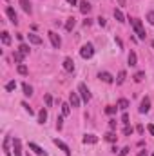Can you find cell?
Returning <instances> with one entry per match:
<instances>
[{
	"label": "cell",
	"instance_id": "cell-1",
	"mask_svg": "<svg viewBox=\"0 0 154 156\" xmlns=\"http://www.w3.org/2000/svg\"><path fill=\"white\" fill-rule=\"evenodd\" d=\"M131 26H132V29L136 31V35H138V38L140 40H145V31H143V26H142V20L140 18H131Z\"/></svg>",
	"mask_w": 154,
	"mask_h": 156
},
{
	"label": "cell",
	"instance_id": "cell-2",
	"mask_svg": "<svg viewBox=\"0 0 154 156\" xmlns=\"http://www.w3.org/2000/svg\"><path fill=\"white\" fill-rule=\"evenodd\" d=\"M94 55V47H93V44H85L82 49H80V56L82 58H91Z\"/></svg>",
	"mask_w": 154,
	"mask_h": 156
},
{
	"label": "cell",
	"instance_id": "cell-3",
	"mask_svg": "<svg viewBox=\"0 0 154 156\" xmlns=\"http://www.w3.org/2000/svg\"><path fill=\"white\" fill-rule=\"evenodd\" d=\"M78 93L82 94V100H83V102H89V100H91V93H89V89H87L85 83H80V85H78Z\"/></svg>",
	"mask_w": 154,
	"mask_h": 156
},
{
	"label": "cell",
	"instance_id": "cell-4",
	"mask_svg": "<svg viewBox=\"0 0 154 156\" xmlns=\"http://www.w3.org/2000/svg\"><path fill=\"white\" fill-rule=\"evenodd\" d=\"M47 35H49V40H51V44H53V47H56V49H58V47L62 45V38H60V37H58V35H56L54 31H49Z\"/></svg>",
	"mask_w": 154,
	"mask_h": 156
},
{
	"label": "cell",
	"instance_id": "cell-5",
	"mask_svg": "<svg viewBox=\"0 0 154 156\" xmlns=\"http://www.w3.org/2000/svg\"><path fill=\"white\" fill-rule=\"evenodd\" d=\"M53 144H54L56 147H60V149H62V151L65 153V156H71V149H69V147H67V145H65V144H64L62 140H58V138H54V140H53Z\"/></svg>",
	"mask_w": 154,
	"mask_h": 156
},
{
	"label": "cell",
	"instance_id": "cell-6",
	"mask_svg": "<svg viewBox=\"0 0 154 156\" xmlns=\"http://www.w3.org/2000/svg\"><path fill=\"white\" fill-rule=\"evenodd\" d=\"M149 109H151V100L145 96V98L142 100V104H140V113L145 115V113H149Z\"/></svg>",
	"mask_w": 154,
	"mask_h": 156
},
{
	"label": "cell",
	"instance_id": "cell-7",
	"mask_svg": "<svg viewBox=\"0 0 154 156\" xmlns=\"http://www.w3.org/2000/svg\"><path fill=\"white\" fill-rule=\"evenodd\" d=\"M5 15L9 16V20H11V22H13L15 26L18 24V18H16V13H15V9H13V7H5Z\"/></svg>",
	"mask_w": 154,
	"mask_h": 156
},
{
	"label": "cell",
	"instance_id": "cell-8",
	"mask_svg": "<svg viewBox=\"0 0 154 156\" xmlns=\"http://www.w3.org/2000/svg\"><path fill=\"white\" fill-rule=\"evenodd\" d=\"M13 151H15V156H22V144L18 138L13 140Z\"/></svg>",
	"mask_w": 154,
	"mask_h": 156
},
{
	"label": "cell",
	"instance_id": "cell-9",
	"mask_svg": "<svg viewBox=\"0 0 154 156\" xmlns=\"http://www.w3.org/2000/svg\"><path fill=\"white\" fill-rule=\"evenodd\" d=\"M69 104H71V107H78V105H80V96H78V93H71V94H69Z\"/></svg>",
	"mask_w": 154,
	"mask_h": 156
},
{
	"label": "cell",
	"instance_id": "cell-10",
	"mask_svg": "<svg viewBox=\"0 0 154 156\" xmlns=\"http://www.w3.org/2000/svg\"><path fill=\"white\" fill-rule=\"evenodd\" d=\"M64 69H65L67 73H73V71H75V62H73L71 58H65V60H64Z\"/></svg>",
	"mask_w": 154,
	"mask_h": 156
},
{
	"label": "cell",
	"instance_id": "cell-11",
	"mask_svg": "<svg viewBox=\"0 0 154 156\" xmlns=\"http://www.w3.org/2000/svg\"><path fill=\"white\" fill-rule=\"evenodd\" d=\"M98 78H100L102 82H105V83H113V82H114V78H113V75H111V73H100V75H98Z\"/></svg>",
	"mask_w": 154,
	"mask_h": 156
},
{
	"label": "cell",
	"instance_id": "cell-12",
	"mask_svg": "<svg viewBox=\"0 0 154 156\" xmlns=\"http://www.w3.org/2000/svg\"><path fill=\"white\" fill-rule=\"evenodd\" d=\"M29 149H31V151H35V153H37L38 156H47V153H45L42 147H38L37 144H29Z\"/></svg>",
	"mask_w": 154,
	"mask_h": 156
},
{
	"label": "cell",
	"instance_id": "cell-13",
	"mask_svg": "<svg viewBox=\"0 0 154 156\" xmlns=\"http://www.w3.org/2000/svg\"><path fill=\"white\" fill-rule=\"evenodd\" d=\"M80 11H82L83 15H87V13L91 11V4H89L87 0H83V2H80Z\"/></svg>",
	"mask_w": 154,
	"mask_h": 156
},
{
	"label": "cell",
	"instance_id": "cell-14",
	"mask_svg": "<svg viewBox=\"0 0 154 156\" xmlns=\"http://www.w3.org/2000/svg\"><path fill=\"white\" fill-rule=\"evenodd\" d=\"M136 64H138V56H136V53H134V51H131V53H129V66H131V67H134Z\"/></svg>",
	"mask_w": 154,
	"mask_h": 156
},
{
	"label": "cell",
	"instance_id": "cell-15",
	"mask_svg": "<svg viewBox=\"0 0 154 156\" xmlns=\"http://www.w3.org/2000/svg\"><path fill=\"white\" fill-rule=\"evenodd\" d=\"M98 142V136H94V134H85L83 136V144H96Z\"/></svg>",
	"mask_w": 154,
	"mask_h": 156
},
{
	"label": "cell",
	"instance_id": "cell-16",
	"mask_svg": "<svg viewBox=\"0 0 154 156\" xmlns=\"http://www.w3.org/2000/svg\"><path fill=\"white\" fill-rule=\"evenodd\" d=\"M0 38H2V44H4V45H9V44H11V37H9V33H7V31H2Z\"/></svg>",
	"mask_w": 154,
	"mask_h": 156
},
{
	"label": "cell",
	"instance_id": "cell-17",
	"mask_svg": "<svg viewBox=\"0 0 154 156\" xmlns=\"http://www.w3.org/2000/svg\"><path fill=\"white\" fill-rule=\"evenodd\" d=\"M27 37H29V42H31V44H37V45L42 44V38H40L38 35H35V33H29Z\"/></svg>",
	"mask_w": 154,
	"mask_h": 156
},
{
	"label": "cell",
	"instance_id": "cell-18",
	"mask_svg": "<svg viewBox=\"0 0 154 156\" xmlns=\"http://www.w3.org/2000/svg\"><path fill=\"white\" fill-rule=\"evenodd\" d=\"M75 26H76V18H67V22H65V29H67V31H73Z\"/></svg>",
	"mask_w": 154,
	"mask_h": 156
},
{
	"label": "cell",
	"instance_id": "cell-19",
	"mask_svg": "<svg viewBox=\"0 0 154 156\" xmlns=\"http://www.w3.org/2000/svg\"><path fill=\"white\" fill-rule=\"evenodd\" d=\"M127 107H129V100H125V98H120V100H118V109L125 111Z\"/></svg>",
	"mask_w": 154,
	"mask_h": 156
},
{
	"label": "cell",
	"instance_id": "cell-20",
	"mask_svg": "<svg viewBox=\"0 0 154 156\" xmlns=\"http://www.w3.org/2000/svg\"><path fill=\"white\" fill-rule=\"evenodd\" d=\"M20 5H22V9L26 13H31V2L29 0H20Z\"/></svg>",
	"mask_w": 154,
	"mask_h": 156
},
{
	"label": "cell",
	"instance_id": "cell-21",
	"mask_svg": "<svg viewBox=\"0 0 154 156\" xmlns=\"http://www.w3.org/2000/svg\"><path fill=\"white\" fill-rule=\"evenodd\" d=\"M125 78H127V73H125V71H120V73H118V78H116V83L121 85V83L125 82Z\"/></svg>",
	"mask_w": 154,
	"mask_h": 156
},
{
	"label": "cell",
	"instance_id": "cell-22",
	"mask_svg": "<svg viewBox=\"0 0 154 156\" xmlns=\"http://www.w3.org/2000/svg\"><path fill=\"white\" fill-rule=\"evenodd\" d=\"M13 58H15V62L20 66V64H22V60H24V55H22L20 51H15V53H13Z\"/></svg>",
	"mask_w": 154,
	"mask_h": 156
},
{
	"label": "cell",
	"instance_id": "cell-23",
	"mask_svg": "<svg viewBox=\"0 0 154 156\" xmlns=\"http://www.w3.org/2000/svg\"><path fill=\"white\" fill-rule=\"evenodd\" d=\"M60 107H62V115L64 116H67L71 113V104H60Z\"/></svg>",
	"mask_w": 154,
	"mask_h": 156
},
{
	"label": "cell",
	"instance_id": "cell-24",
	"mask_svg": "<svg viewBox=\"0 0 154 156\" xmlns=\"http://www.w3.org/2000/svg\"><path fill=\"white\" fill-rule=\"evenodd\" d=\"M22 89H24V94H26V96H31V94H33V87H31L29 83H24Z\"/></svg>",
	"mask_w": 154,
	"mask_h": 156
},
{
	"label": "cell",
	"instance_id": "cell-25",
	"mask_svg": "<svg viewBox=\"0 0 154 156\" xmlns=\"http://www.w3.org/2000/svg\"><path fill=\"white\" fill-rule=\"evenodd\" d=\"M45 120H47V111L45 109H42L38 115V123H45Z\"/></svg>",
	"mask_w": 154,
	"mask_h": 156
},
{
	"label": "cell",
	"instance_id": "cell-26",
	"mask_svg": "<svg viewBox=\"0 0 154 156\" xmlns=\"http://www.w3.org/2000/svg\"><path fill=\"white\" fill-rule=\"evenodd\" d=\"M105 140H107V142H111V144H114V142L118 140V138H116V134L113 133V131H109V133L105 134Z\"/></svg>",
	"mask_w": 154,
	"mask_h": 156
},
{
	"label": "cell",
	"instance_id": "cell-27",
	"mask_svg": "<svg viewBox=\"0 0 154 156\" xmlns=\"http://www.w3.org/2000/svg\"><path fill=\"white\" fill-rule=\"evenodd\" d=\"M114 18L118 22H125V16H123V13H121L120 9H114Z\"/></svg>",
	"mask_w": 154,
	"mask_h": 156
},
{
	"label": "cell",
	"instance_id": "cell-28",
	"mask_svg": "<svg viewBox=\"0 0 154 156\" xmlns=\"http://www.w3.org/2000/svg\"><path fill=\"white\" fill-rule=\"evenodd\" d=\"M18 51L26 56V55H29V45H26V44H20V47H18Z\"/></svg>",
	"mask_w": 154,
	"mask_h": 156
},
{
	"label": "cell",
	"instance_id": "cell-29",
	"mask_svg": "<svg viewBox=\"0 0 154 156\" xmlns=\"http://www.w3.org/2000/svg\"><path fill=\"white\" fill-rule=\"evenodd\" d=\"M132 131H134V129H132V127H131L129 123H127V125L123 127V134H125V136H129V134H132Z\"/></svg>",
	"mask_w": 154,
	"mask_h": 156
},
{
	"label": "cell",
	"instance_id": "cell-30",
	"mask_svg": "<svg viewBox=\"0 0 154 156\" xmlns=\"http://www.w3.org/2000/svg\"><path fill=\"white\" fill-rule=\"evenodd\" d=\"M116 109H118V107H114V105H107V107H105V113H107V115H114Z\"/></svg>",
	"mask_w": 154,
	"mask_h": 156
},
{
	"label": "cell",
	"instance_id": "cell-31",
	"mask_svg": "<svg viewBox=\"0 0 154 156\" xmlns=\"http://www.w3.org/2000/svg\"><path fill=\"white\" fill-rule=\"evenodd\" d=\"M143 76H145V73H143V71L136 73V75H134V82H142V80H143Z\"/></svg>",
	"mask_w": 154,
	"mask_h": 156
},
{
	"label": "cell",
	"instance_id": "cell-32",
	"mask_svg": "<svg viewBox=\"0 0 154 156\" xmlns=\"http://www.w3.org/2000/svg\"><path fill=\"white\" fill-rule=\"evenodd\" d=\"M15 87H16V83H15V82H7V83H5V91H13Z\"/></svg>",
	"mask_w": 154,
	"mask_h": 156
},
{
	"label": "cell",
	"instance_id": "cell-33",
	"mask_svg": "<svg viewBox=\"0 0 154 156\" xmlns=\"http://www.w3.org/2000/svg\"><path fill=\"white\" fill-rule=\"evenodd\" d=\"M147 22H149V24H152V26H154V11H151V13H147Z\"/></svg>",
	"mask_w": 154,
	"mask_h": 156
},
{
	"label": "cell",
	"instance_id": "cell-34",
	"mask_svg": "<svg viewBox=\"0 0 154 156\" xmlns=\"http://www.w3.org/2000/svg\"><path fill=\"white\" fill-rule=\"evenodd\" d=\"M18 73H20V75H27V67L20 64V66H18Z\"/></svg>",
	"mask_w": 154,
	"mask_h": 156
},
{
	"label": "cell",
	"instance_id": "cell-35",
	"mask_svg": "<svg viewBox=\"0 0 154 156\" xmlns=\"http://www.w3.org/2000/svg\"><path fill=\"white\" fill-rule=\"evenodd\" d=\"M129 151H131L129 147H123V149H121V151H120L118 154H120V156H127V154H129Z\"/></svg>",
	"mask_w": 154,
	"mask_h": 156
},
{
	"label": "cell",
	"instance_id": "cell-36",
	"mask_svg": "<svg viewBox=\"0 0 154 156\" xmlns=\"http://www.w3.org/2000/svg\"><path fill=\"white\" fill-rule=\"evenodd\" d=\"M45 104H47V107H51V104H53V98H51V94H45Z\"/></svg>",
	"mask_w": 154,
	"mask_h": 156
},
{
	"label": "cell",
	"instance_id": "cell-37",
	"mask_svg": "<svg viewBox=\"0 0 154 156\" xmlns=\"http://www.w3.org/2000/svg\"><path fill=\"white\" fill-rule=\"evenodd\" d=\"M109 129H111V131L116 129V120H109Z\"/></svg>",
	"mask_w": 154,
	"mask_h": 156
},
{
	"label": "cell",
	"instance_id": "cell-38",
	"mask_svg": "<svg viewBox=\"0 0 154 156\" xmlns=\"http://www.w3.org/2000/svg\"><path fill=\"white\" fill-rule=\"evenodd\" d=\"M121 122H123L125 125L129 123V115H127V113H123V116H121Z\"/></svg>",
	"mask_w": 154,
	"mask_h": 156
},
{
	"label": "cell",
	"instance_id": "cell-39",
	"mask_svg": "<svg viewBox=\"0 0 154 156\" xmlns=\"http://www.w3.org/2000/svg\"><path fill=\"white\" fill-rule=\"evenodd\" d=\"M22 107H24V109H26V111H27L29 115H33V109H31V107H29L27 104H22Z\"/></svg>",
	"mask_w": 154,
	"mask_h": 156
},
{
	"label": "cell",
	"instance_id": "cell-40",
	"mask_svg": "<svg viewBox=\"0 0 154 156\" xmlns=\"http://www.w3.org/2000/svg\"><path fill=\"white\" fill-rule=\"evenodd\" d=\"M62 125H64V122H62V118H58V120H56V129L60 131V129H62Z\"/></svg>",
	"mask_w": 154,
	"mask_h": 156
},
{
	"label": "cell",
	"instance_id": "cell-41",
	"mask_svg": "<svg viewBox=\"0 0 154 156\" xmlns=\"http://www.w3.org/2000/svg\"><path fill=\"white\" fill-rule=\"evenodd\" d=\"M98 24L103 27V26H105V18H102V16H100V18H98Z\"/></svg>",
	"mask_w": 154,
	"mask_h": 156
},
{
	"label": "cell",
	"instance_id": "cell-42",
	"mask_svg": "<svg viewBox=\"0 0 154 156\" xmlns=\"http://www.w3.org/2000/svg\"><path fill=\"white\" fill-rule=\"evenodd\" d=\"M147 129H149V133H151V134H154V125H152V123H151V125H147Z\"/></svg>",
	"mask_w": 154,
	"mask_h": 156
},
{
	"label": "cell",
	"instance_id": "cell-43",
	"mask_svg": "<svg viewBox=\"0 0 154 156\" xmlns=\"http://www.w3.org/2000/svg\"><path fill=\"white\" fill-rule=\"evenodd\" d=\"M138 156H147V151H140V153H138Z\"/></svg>",
	"mask_w": 154,
	"mask_h": 156
},
{
	"label": "cell",
	"instance_id": "cell-44",
	"mask_svg": "<svg viewBox=\"0 0 154 156\" xmlns=\"http://www.w3.org/2000/svg\"><path fill=\"white\" fill-rule=\"evenodd\" d=\"M67 4H71V5H75V4H76V0H67Z\"/></svg>",
	"mask_w": 154,
	"mask_h": 156
},
{
	"label": "cell",
	"instance_id": "cell-45",
	"mask_svg": "<svg viewBox=\"0 0 154 156\" xmlns=\"http://www.w3.org/2000/svg\"><path fill=\"white\" fill-rule=\"evenodd\" d=\"M151 44H152V47H154V40H152V42H151Z\"/></svg>",
	"mask_w": 154,
	"mask_h": 156
},
{
	"label": "cell",
	"instance_id": "cell-46",
	"mask_svg": "<svg viewBox=\"0 0 154 156\" xmlns=\"http://www.w3.org/2000/svg\"><path fill=\"white\" fill-rule=\"evenodd\" d=\"M152 156H154V154H152Z\"/></svg>",
	"mask_w": 154,
	"mask_h": 156
}]
</instances>
